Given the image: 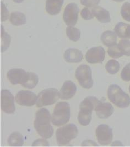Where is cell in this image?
Here are the masks:
<instances>
[{"instance_id":"30bf717a","label":"cell","mask_w":130,"mask_h":147,"mask_svg":"<svg viewBox=\"0 0 130 147\" xmlns=\"http://www.w3.org/2000/svg\"><path fill=\"white\" fill-rule=\"evenodd\" d=\"M96 139L100 144L107 146L110 144L113 139L112 130L106 125H100L96 128Z\"/></svg>"},{"instance_id":"4fadbf2b","label":"cell","mask_w":130,"mask_h":147,"mask_svg":"<svg viewBox=\"0 0 130 147\" xmlns=\"http://www.w3.org/2000/svg\"><path fill=\"white\" fill-rule=\"evenodd\" d=\"M96 116L100 119H106L110 117L114 113L113 106L108 102L99 101L95 108Z\"/></svg>"},{"instance_id":"d6986e66","label":"cell","mask_w":130,"mask_h":147,"mask_svg":"<svg viewBox=\"0 0 130 147\" xmlns=\"http://www.w3.org/2000/svg\"><path fill=\"white\" fill-rule=\"evenodd\" d=\"M38 82L39 77L38 75L33 72H28L26 77L21 85L24 88L32 89L37 86Z\"/></svg>"},{"instance_id":"603a6c76","label":"cell","mask_w":130,"mask_h":147,"mask_svg":"<svg viewBox=\"0 0 130 147\" xmlns=\"http://www.w3.org/2000/svg\"><path fill=\"white\" fill-rule=\"evenodd\" d=\"M1 51L2 53L6 51L10 46L11 36L5 32L2 26H1Z\"/></svg>"},{"instance_id":"d4e9b609","label":"cell","mask_w":130,"mask_h":147,"mask_svg":"<svg viewBox=\"0 0 130 147\" xmlns=\"http://www.w3.org/2000/svg\"><path fill=\"white\" fill-rule=\"evenodd\" d=\"M120 66L119 63L116 60H109L105 65V69L106 72L110 74H115L120 70Z\"/></svg>"},{"instance_id":"e0dca14e","label":"cell","mask_w":130,"mask_h":147,"mask_svg":"<svg viewBox=\"0 0 130 147\" xmlns=\"http://www.w3.org/2000/svg\"><path fill=\"white\" fill-rule=\"evenodd\" d=\"M64 0H46L45 9L48 14L55 16L61 11Z\"/></svg>"},{"instance_id":"d6a6232c","label":"cell","mask_w":130,"mask_h":147,"mask_svg":"<svg viewBox=\"0 0 130 147\" xmlns=\"http://www.w3.org/2000/svg\"><path fill=\"white\" fill-rule=\"evenodd\" d=\"M32 147H48L49 143L48 140L44 139H38L35 140L32 144Z\"/></svg>"},{"instance_id":"836d02e7","label":"cell","mask_w":130,"mask_h":147,"mask_svg":"<svg viewBox=\"0 0 130 147\" xmlns=\"http://www.w3.org/2000/svg\"><path fill=\"white\" fill-rule=\"evenodd\" d=\"M81 146L82 147H89V146H92V147H94V146H98L96 142H93L92 140H86L83 141L82 143L81 144Z\"/></svg>"},{"instance_id":"277c9868","label":"cell","mask_w":130,"mask_h":147,"mask_svg":"<svg viewBox=\"0 0 130 147\" xmlns=\"http://www.w3.org/2000/svg\"><path fill=\"white\" fill-rule=\"evenodd\" d=\"M70 119V107L65 101L58 102L54 109L51 116L52 123L57 127L65 125Z\"/></svg>"},{"instance_id":"8992f818","label":"cell","mask_w":130,"mask_h":147,"mask_svg":"<svg viewBox=\"0 0 130 147\" xmlns=\"http://www.w3.org/2000/svg\"><path fill=\"white\" fill-rule=\"evenodd\" d=\"M60 98L59 92L55 88H48L37 95L36 107H41L54 104Z\"/></svg>"},{"instance_id":"cb8c5ba5","label":"cell","mask_w":130,"mask_h":147,"mask_svg":"<svg viewBox=\"0 0 130 147\" xmlns=\"http://www.w3.org/2000/svg\"><path fill=\"white\" fill-rule=\"evenodd\" d=\"M66 35L69 40L75 42L80 39L81 31L75 27L69 26L66 28Z\"/></svg>"},{"instance_id":"ffe728a7","label":"cell","mask_w":130,"mask_h":147,"mask_svg":"<svg viewBox=\"0 0 130 147\" xmlns=\"http://www.w3.org/2000/svg\"><path fill=\"white\" fill-rule=\"evenodd\" d=\"M9 19L10 23L15 26H22L27 23L26 15L20 12H12Z\"/></svg>"},{"instance_id":"7a4b0ae2","label":"cell","mask_w":130,"mask_h":147,"mask_svg":"<svg viewBox=\"0 0 130 147\" xmlns=\"http://www.w3.org/2000/svg\"><path fill=\"white\" fill-rule=\"evenodd\" d=\"M99 100L95 96H87L84 99L79 105L80 111L78 115V121L81 125H89L93 111L95 110Z\"/></svg>"},{"instance_id":"f546056e","label":"cell","mask_w":130,"mask_h":147,"mask_svg":"<svg viewBox=\"0 0 130 147\" xmlns=\"http://www.w3.org/2000/svg\"><path fill=\"white\" fill-rule=\"evenodd\" d=\"M121 77L125 82L130 81V63L123 67L121 73Z\"/></svg>"},{"instance_id":"4316f807","label":"cell","mask_w":130,"mask_h":147,"mask_svg":"<svg viewBox=\"0 0 130 147\" xmlns=\"http://www.w3.org/2000/svg\"><path fill=\"white\" fill-rule=\"evenodd\" d=\"M108 53L111 57L114 59H118L123 56V54L119 49L118 45L117 44L109 47L108 49Z\"/></svg>"},{"instance_id":"ba28073f","label":"cell","mask_w":130,"mask_h":147,"mask_svg":"<svg viewBox=\"0 0 130 147\" xmlns=\"http://www.w3.org/2000/svg\"><path fill=\"white\" fill-rule=\"evenodd\" d=\"M79 12V7L75 3H69L66 6L62 17L63 20L67 26L73 27L77 24Z\"/></svg>"},{"instance_id":"4dcf8cb0","label":"cell","mask_w":130,"mask_h":147,"mask_svg":"<svg viewBox=\"0 0 130 147\" xmlns=\"http://www.w3.org/2000/svg\"><path fill=\"white\" fill-rule=\"evenodd\" d=\"M81 16L83 20H92L94 17L93 14L92 13V10H90L88 7H84L83 8L81 12Z\"/></svg>"},{"instance_id":"3957f363","label":"cell","mask_w":130,"mask_h":147,"mask_svg":"<svg viewBox=\"0 0 130 147\" xmlns=\"http://www.w3.org/2000/svg\"><path fill=\"white\" fill-rule=\"evenodd\" d=\"M107 95L109 100L117 107L126 108L130 105V96L117 84L110 86Z\"/></svg>"},{"instance_id":"2e32d148","label":"cell","mask_w":130,"mask_h":147,"mask_svg":"<svg viewBox=\"0 0 130 147\" xmlns=\"http://www.w3.org/2000/svg\"><path fill=\"white\" fill-rule=\"evenodd\" d=\"M63 57L65 60L69 63H78L82 61L83 55L81 50L70 48L65 51Z\"/></svg>"},{"instance_id":"7402d4cb","label":"cell","mask_w":130,"mask_h":147,"mask_svg":"<svg viewBox=\"0 0 130 147\" xmlns=\"http://www.w3.org/2000/svg\"><path fill=\"white\" fill-rule=\"evenodd\" d=\"M101 40L105 46L111 47L117 44V34L110 30L105 31L102 35Z\"/></svg>"},{"instance_id":"9c48e42d","label":"cell","mask_w":130,"mask_h":147,"mask_svg":"<svg viewBox=\"0 0 130 147\" xmlns=\"http://www.w3.org/2000/svg\"><path fill=\"white\" fill-rule=\"evenodd\" d=\"M1 107L6 114H14L15 111L14 96L8 90L3 89L1 92Z\"/></svg>"},{"instance_id":"1f68e13d","label":"cell","mask_w":130,"mask_h":147,"mask_svg":"<svg viewBox=\"0 0 130 147\" xmlns=\"http://www.w3.org/2000/svg\"><path fill=\"white\" fill-rule=\"evenodd\" d=\"M100 2V0H80L81 5L86 7H95Z\"/></svg>"},{"instance_id":"7c38bea8","label":"cell","mask_w":130,"mask_h":147,"mask_svg":"<svg viewBox=\"0 0 130 147\" xmlns=\"http://www.w3.org/2000/svg\"><path fill=\"white\" fill-rule=\"evenodd\" d=\"M105 57V51L103 47H92L88 50L86 54V60L91 64L101 63Z\"/></svg>"},{"instance_id":"9a60e30c","label":"cell","mask_w":130,"mask_h":147,"mask_svg":"<svg viewBox=\"0 0 130 147\" xmlns=\"http://www.w3.org/2000/svg\"><path fill=\"white\" fill-rule=\"evenodd\" d=\"M27 72L22 68H13L8 71L7 77L13 84H22L25 80Z\"/></svg>"},{"instance_id":"6da1fadb","label":"cell","mask_w":130,"mask_h":147,"mask_svg":"<svg viewBox=\"0 0 130 147\" xmlns=\"http://www.w3.org/2000/svg\"><path fill=\"white\" fill-rule=\"evenodd\" d=\"M51 120V114L46 108H41L35 113L34 127L36 132L44 138H50L54 134Z\"/></svg>"},{"instance_id":"5b68a950","label":"cell","mask_w":130,"mask_h":147,"mask_svg":"<svg viewBox=\"0 0 130 147\" xmlns=\"http://www.w3.org/2000/svg\"><path fill=\"white\" fill-rule=\"evenodd\" d=\"M78 134V129L74 124H68L59 128L56 132V138L59 146H66L75 138Z\"/></svg>"},{"instance_id":"ac0fdd59","label":"cell","mask_w":130,"mask_h":147,"mask_svg":"<svg viewBox=\"0 0 130 147\" xmlns=\"http://www.w3.org/2000/svg\"><path fill=\"white\" fill-rule=\"evenodd\" d=\"M92 13L96 18L102 23H109L111 21L109 12L101 7H94L92 9Z\"/></svg>"},{"instance_id":"8fae6325","label":"cell","mask_w":130,"mask_h":147,"mask_svg":"<svg viewBox=\"0 0 130 147\" xmlns=\"http://www.w3.org/2000/svg\"><path fill=\"white\" fill-rule=\"evenodd\" d=\"M37 96L29 90H22L18 92L15 97L16 102L21 106L32 107L36 104Z\"/></svg>"},{"instance_id":"d590c367","label":"cell","mask_w":130,"mask_h":147,"mask_svg":"<svg viewBox=\"0 0 130 147\" xmlns=\"http://www.w3.org/2000/svg\"><path fill=\"white\" fill-rule=\"evenodd\" d=\"M111 146H112V147H116V146L120 147V146H123L120 141L117 140V141H115L113 143H112L111 144Z\"/></svg>"},{"instance_id":"e575fe53","label":"cell","mask_w":130,"mask_h":147,"mask_svg":"<svg viewBox=\"0 0 130 147\" xmlns=\"http://www.w3.org/2000/svg\"><path fill=\"white\" fill-rule=\"evenodd\" d=\"M125 39H130V25L127 24L125 28Z\"/></svg>"},{"instance_id":"83f0119b","label":"cell","mask_w":130,"mask_h":147,"mask_svg":"<svg viewBox=\"0 0 130 147\" xmlns=\"http://www.w3.org/2000/svg\"><path fill=\"white\" fill-rule=\"evenodd\" d=\"M121 15L125 20L130 21V5L129 3L123 4L121 8Z\"/></svg>"},{"instance_id":"f35d334b","label":"cell","mask_w":130,"mask_h":147,"mask_svg":"<svg viewBox=\"0 0 130 147\" xmlns=\"http://www.w3.org/2000/svg\"><path fill=\"white\" fill-rule=\"evenodd\" d=\"M129 92H130V86H129Z\"/></svg>"},{"instance_id":"44dd1931","label":"cell","mask_w":130,"mask_h":147,"mask_svg":"<svg viewBox=\"0 0 130 147\" xmlns=\"http://www.w3.org/2000/svg\"><path fill=\"white\" fill-rule=\"evenodd\" d=\"M7 142L10 147H22L24 144L23 136L18 132H14L8 137Z\"/></svg>"},{"instance_id":"5bb4252c","label":"cell","mask_w":130,"mask_h":147,"mask_svg":"<svg viewBox=\"0 0 130 147\" xmlns=\"http://www.w3.org/2000/svg\"><path fill=\"white\" fill-rule=\"evenodd\" d=\"M77 92V87L71 80H66L59 92L60 98L62 100H69L72 98Z\"/></svg>"},{"instance_id":"8d00e7d4","label":"cell","mask_w":130,"mask_h":147,"mask_svg":"<svg viewBox=\"0 0 130 147\" xmlns=\"http://www.w3.org/2000/svg\"><path fill=\"white\" fill-rule=\"evenodd\" d=\"M15 3H20L23 2L24 0H12Z\"/></svg>"},{"instance_id":"74e56055","label":"cell","mask_w":130,"mask_h":147,"mask_svg":"<svg viewBox=\"0 0 130 147\" xmlns=\"http://www.w3.org/2000/svg\"><path fill=\"white\" fill-rule=\"evenodd\" d=\"M114 1L117 2H121V1H123V0H114Z\"/></svg>"},{"instance_id":"f1b7e54d","label":"cell","mask_w":130,"mask_h":147,"mask_svg":"<svg viewBox=\"0 0 130 147\" xmlns=\"http://www.w3.org/2000/svg\"><path fill=\"white\" fill-rule=\"evenodd\" d=\"M9 13L7 9L6 5L3 2H1V22H5L9 18Z\"/></svg>"},{"instance_id":"484cf974","label":"cell","mask_w":130,"mask_h":147,"mask_svg":"<svg viewBox=\"0 0 130 147\" xmlns=\"http://www.w3.org/2000/svg\"><path fill=\"white\" fill-rule=\"evenodd\" d=\"M118 47L121 52L126 56H130V41L126 39L120 40L119 42Z\"/></svg>"},{"instance_id":"52a82bcc","label":"cell","mask_w":130,"mask_h":147,"mask_svg":"<svg viewBox=\"0 0 130 147\" xmlns=\"http://www.w3.org/2000/svg\"><path fill=\"white\" fill-rule=\"evenodd\" d=\"M75 77L79 85L84 89H89L93 86L91 69L87 65H81L75 72Z\"/></svg>"}]
</instances>
